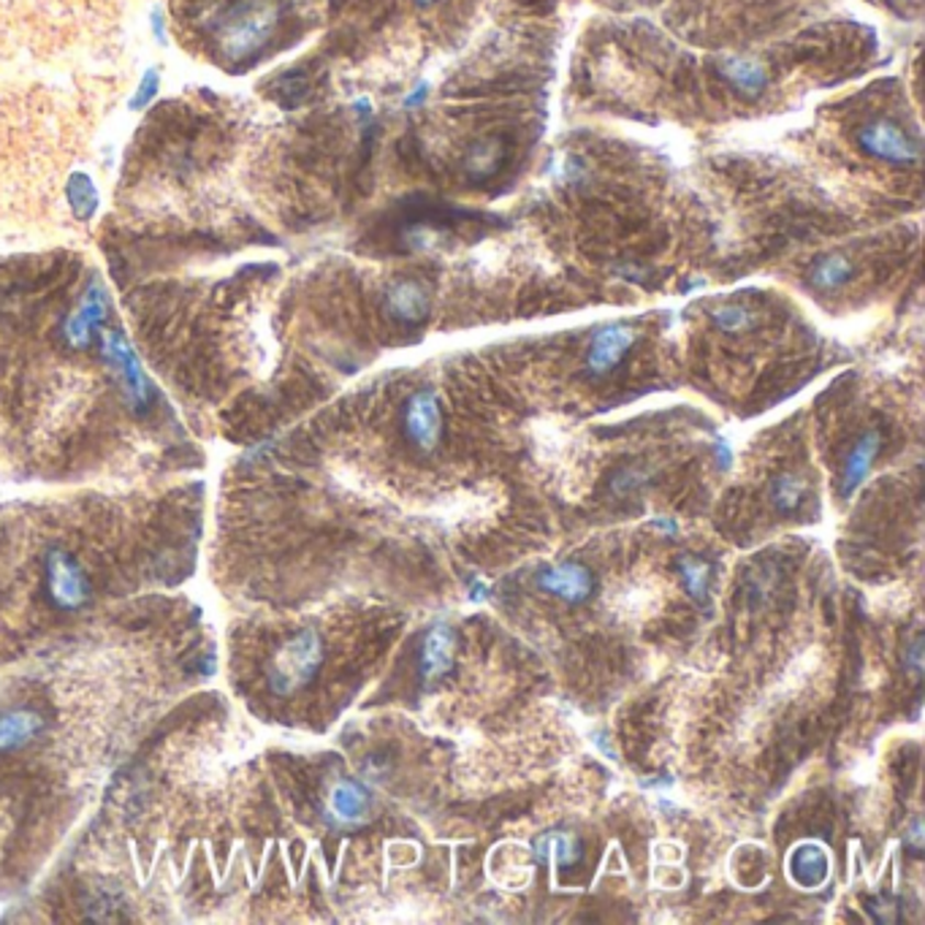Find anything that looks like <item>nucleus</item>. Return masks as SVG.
Listing matches in <instances>:
<instances>
[{
  "label": "nucleus",
  "mask_w": 925,
  "mask_h": 925,
  "mask_svg": "<svg viewBox=\"0 0 925 925\" xmlns=\"http://www.w3.org/2000/svg\"><path fill=\"white\" fill-rule=\"evenodd\" d=\"M508 142H505L503 136H478L462 158L464 177H467L470 182H475V185L494 180V177L503 174L505 163H508Z\"/></svg>",
  "instance_id": "nucleus-12"
},
{
  "label": "nucleus",
  "mask_w": 925,
  "mask_h": 925,
  "mask_svg": "<svg viewBox=\"0 0 925 925\" xmlns=\"http://www.w3.org/2000/svg\"><path fill=\"white\" fill-rule=\"evenodd\" d=\"M459 635L451 624H435L421 638L418 646V679L427 689L438 687L456 668Z\"/></svg>",
  "instance_id": "nucleus-6"
},
{
  "label": "nucleus",
  "mask_w": 925,
  "mask_h": 925,
  "mask_svg": "<svg viewBox=\"0 0 925 925\" xmlns=\"http://www.w3.org/2000/svg\"><path fill=\"white\" fill-rule=\"evenodd\" d=\"M538 584H540V589L560 597V600L571 602V606L586 602L597 589L595 573H591L586 565H582V562H573V560L545 567V571L538 576Z\"/></svg>",
  "instance_id": "nucleus-10"
},
{
  "label": "nucleus",
  "mask_w": 925,
  "mask_h": 925,
  "mask_svg": "<svg viewBox=\"0 0 925 925\" xmlns=\"http://www.w3.org/2000/svg\"><path fill=\"white\" fill-rule=\"evenodd\" d=\"M47 586L52 600L60 608H79L90 597L82 565L63 549H52L47 554Z\"/></svg>",
  "instance_id": "nucleus-8"
},
{
  "label": "nucleus",
  "mask_w": 925,
  "mask_h": 925,
  "mask_svg": "<svg viewBox=\"0 0 925 925\" xmlns=\"http://www.w3.org/2000/svg\"><path fill=\"white\" fill-rule=\"evenodd\" d=\"M809 494V481L803 478L801 473H779L777 478L771 481V505L774 510L781 516H792L801 510V505L806 503Z\"/></svg>",
  "instance_id": "nucleus-18"
},
{
  "label": "nucleus",
  "mask_w": 925,
  "mask_h": 925,
  "mask_svg": "<svg viewBox=\"0 0 925 925\" xmlns=\"http://www.w3.org/2000/svg\"><path fill=\"white\" fill-rule=\"evenodd\" d=\"M643 478H646V473H643L641 467H624V470H619L617 478L611 481V486L617 488V492H630V488L641 486Z\"/></svg>",
  "instance_id": "nucleus-28"
},
{
  "label": "nucleus",
  "mask_w": 925,
  "mask_h": 925,
  "mask_svg": "<svg viewBox=\"0 0 925 925\" xmlns=\"http://www.w3.org/2000/svg\"><path fill=\"white\" fill-rule=\"evenodd\" d=\"M405 242H407V247H410V250L427 252V250H432V247H438L440 232H435L432 226H424V223H418V226L407 228Z\"/></svg>",
  "instance_id": "nucleus-25"
},
{
  "label": "nucleus",
  "mask_w": 925,
  "mask_h": 925,
  "mask_svg": "<svg viewBox=\"0 0 925 925\" xmlns=\"http://www.w3.org/2000/svg\"><path fill=\"white\" fill-rule=\"evenodd\" d=\"M828 853L820 844L806 842L790 855V877L806 890H817L828 879Z\"/></svg>",
  "instance_id": "nucleus-16"
},
{
  "label": "nucleus",
  "mask_w": 925,
  "mask_h": 925,
  "mask_svg": "<svg viewBox=\"0 0 925 925\" xmlns=\"http://www.w3.org/2000/svg\"><path fill=\"white\" fill-rule=\"evenodd\" d=\"M278 25V0H242V3H237L223 16L221 31H217V44H221V52L226 57L242 60V57L256 55L258 49L267 47Z\"/></svg>",
  "instance_id": "nucleus-1"
},
{
  "label": "nucleus",
  "mask_w": 925,
  "mask_h": 925,
  "mask_svg": "<svg viewBox=\"0 0 925 925\" xmlns=\"http://www.w3.org/2000/svg\"><path fill=\"white\" fill-rule=\"evenodd\" d=\"M884 438L879 429H866L858 440L853 442V448L847 451L842 464V481H838V492L842 497H853L864 481L869 478V473L875 470L879 453H882Z\"/></svg>",
  "instance_id": "nucleus-11"
},
{
  "label": "nucleus",
  "mask_w": 925,
  "mask_h": 925,
  "mask_svg": "<svg viewBox=\"0 0 925 925\" xmlns=\"http://www.w3.org/2000/svg\"><path fill=\"white\" fill-rule=\"evenodd\" d=\"M329 809L331 814H335V820H340V823H361V820L370 817L372 812L370 790L353 779L337 781L329 796Z\"/></svg>",
  "instance_id": "nucleus-15"
},
{
  "label": "nucleus",
  "mask_w": 925,
  "mask_h": 925,
  "mask_svg": "<svg viewBox=\"0 0 925 925\" xmlns=\"http://www.w3.org/2000/svg\"><path fill=\"white\" fill-rule=\"evenodd\" d=\"M638 342V331L628 324H608L600 326V329L591 335L589 345H586L584 366L586 375L595 377V381H602V377L613 375L619 366L628 361V356L633 353Z\"/></svg>",
  "instance_id": "nucleus-5"
},
{
  "label": "nucleus",
  "mask_w": 925,
  "mask_h": 925,
  "mask_svg": "<svg viewBox=\"0 0 925 925\" xmlns=\"http://www.w3.org/2000/svg\"><path fill=\"white\" fill-rule=\"evenodd\" d=\"M923 643H921V638H917L915 643H912V648H910V654H906V665H910L912 670H915V676H921V670H923Z\"/></svg>",
  "instance_id": "nucleus-29"
},
{
  "label": "nucleus",
  "mask_w": 925,
  "mask_h": 925,
  "mask_svg": "<svg viewBox=\"0 0 925 925\" xmlns=\"http://www.w3.org/2000/svg\"><path fill=\"white\" fill-rule=\"evenodd\" d=\"M324 659L326 646L318 630H298L274 652L267 676L269 689L283 698L302 692L324 668Z\"/></svg>",
  "instance_id": "nucleus-2"
},
{
  "label": "nucleus",
  "mask_w": 925,
  "mask_h": 925,
  "mask_svg": "<svg viewBox=\"0 0 925 925\" xmlns=\"http://www.w3.org/2000/svg\"><path fill=\"white\" fill-rule=\"evenodd\" d=\"M904 847L910 849L915 858H921L923 855V847H925V828H923V820L915 817L910 825H906L904 831Z\"/></svg>",
  "instance_id": "nucleus-26"
},
{
  "label": "nucleus",
  "mask_w": 925,
  "mask_h": 925,
  "mask_svg": "<svg viewBox=\"0 0 925 925\" xmlns=\"http://www.w3.org/2000/svg\"><path fill=\"white\" fill-rule=\"evenodd\" d=\"M68 201H71V210L79 221H90L98 206L95 185L84 174H74L68 182Z\"/></svg>",
  "instance_id": "nucleus-23"
},
{
  "label": "nucleus",
  "mask_w": 925,
  "mask_h": 925,
  "mask_svg": "<svg viewBox=\"0 0 925 925\" xmlns=\"http://www.w3.org/2000/svg\"><path fill=\"white\" fill-rule=\"evenodd\" d=\"M402 432L416 451H438L445 435V416H442L440 396L432 388H418L407 396L402 407Z\"/></svg>",
  "instance_id": "nucleus-4"
},
{
  "label": "nucleus",
  "mask_w": 925,
  "mask_h": 925,
  "mask_svg": "<svg viewBox=\"0 0 925 925\" xmlns=\"http://www.w3.org/2000/svg\"><path fill=\"white\" fill-rule=\"evenodd\" d=\"M44 731V720L36 711H11L0 717V752H14L31 744Z\"/></svg>",
  "instance_id": "nucleus-17"
},
{
  "label": "nucleus",
  "mask_w": 925,
  "mask_h": 925,
  "mask_svg": "<svg viewBox=\"0 0 925 925\" xmlns=\"http://www.w3.org/2000/svg\"><path fill=\"white\" fill-rule=\"evenodd\" d=\"M717 74L725 79L727 88L744 101H757L766 95L771 84V71L760 57L752 55H725L717 60Z\"/></svg>",
  "instance_id": "nucleus-9"
},
{
  "label": "nucleus",
  "mask_w": 925,
  "mask_h": 925,
  "mask_svg": "<svg viewBox=\"0 0 925 925\" xmlns=\"http://www.w3.org/2000/svg\"><path fill=\"white\" fill-rule=\"evenodd\" d=\"M383 307L399 326H424L432 315V291L416 278H399L386 285Z\"/></svg>",
  "instance_id": "nucleus-7"
},
{
  "label": "nucleus",
  "mask_w": 925,
  "mask_h": 925,
  "mask_svg": "<svg viewBox=\"0 0 925 925\" xmlns=\"http://www.w3.org/2000/svg\"><path fill=\"white\" fill-rule=\"evenodd\" d=\"M440 3H445V0H416L418 9H435V5H440Z\"/></svg>",
  "instance_id": "nucleus-30"
},
{
  "label": "nucleus",
  "mask_w": 925,
  "mask_h": 925,
  "mask_svg": "<svg viewBox=\"0 0 925 925\" xmlns=\"http://www.w3.org/2000/svg\"><path fill=\"white\" fill-rule=\"evenodd\" d=\"M532 847H535L538 864H554L560 866V869H573V866L582 864L584 858L582 842L567 831L540 833Z\"/></svg>",
  "instance_id": "nucleus-14"
},
{
  "label": "nucleus",
  "mask_w": 925,
  "mask_h": 925,
  "mask_svg": "<svg viewBox=\"0 0 925 925\" xmlns=\"http://www.w3.org/2000/svg\"><path fill=\"white\" fill-rule=\"evenodd\" d=\"M855 272H858V267H855V261L847 252H823V256H817L809 263L806 283L809 289H814L817 293H833L844 289V285L855 278Z\"/></svg>",
  "instance_id": "nucleus-13"
},
{
  "label": "nucleus",
  "mask_w": 925,
  "mask_h": 925,
  "mask_svg": "<svg viewBox=\"0 0 925 925\" xmlns=\"http://www.w3.org/2000/svg\"><path fill=\"white\" fill-rule=\"evenodd\" d=\"M158 82H160L158 71H147L145 79H142V84H139V93H136L134 101H131V109L147 106V103L155 98V93H158Z\"/></svg>",
  "instance_id": "nucleus-27"
},
{
  "label": "nucleus",
  "mask_w": 925,
  "mask_h": 925,
  "mask_svg": "<svg viewBox=\"0 0 925 925\" xmlns=\"http://www.w3.org/2000/svg\"><path fill=\"white\" fill-rule=\"evenodd\" d=\"M711 320L725 335H744V331L755 329L757 315L749 307H744V304H722V307L711 313Z\"/></svg>",
  "instance_id": "nucleus-22"
},
{
  "label": "nucleus",
  "mask_w": 925,
  "mask_h": 925,
  "mask_svg": "<svg viewBox=\"0 0 925 925\" xmlns=\"http://www.w3.org/2000/svg\"><path fill=\"white\" fill-rule=\"evenodd\" d=\"M855 142L869 158L882 160V163L899 166V169H915L923 160L921 136L910 134L899 120L893 117H871L855 131Z\"/></svg>",
  "instance_id": "nucleus-3"
},
{
  "label": "nucleus",
  "mask_w": 925,
  "mask_h": 925,
  "mask_svg": "<svg viewBox=\"0 0 925 925\" xmlns=\"http://www.w3.org/2000/svg\"><path fill=\"white\" fill-rule=\"evenodd\" d=\"M679 576H681V584L684 589H687V595L692 597V600H706L709 597V584H711V565L706 560H700V556L695 554H687L679 560Z\"/></svg>",
  "instance_id": "nucleus-21"
},
{
  "label": "nucleus",
  "mask_w": 925,
  "mask_h": 925,
  "mask_svg": "<svg viewBox=\"0 0 925 925\" xmlns=\"http://www.w3.org/2000/svg\"><path fill=\"white\" fill-rule=\"evenodd\" d=\"M103 315H106V304H103L101 293H93V296L84 298L79 313L68 320V340H71L74 345H79V348L88 345L90 337H93V331L98 329V324L103 320Z\"/></svg>",
  "instance_id": "nucleus-20"
},
{
  "label": "nucleus",
  "mask_w": 925,
  "mask_h": 925,
  "mask_svg": "<svg viewBox=\"0 0 925 925\" xmlns=\"http://www.w3.org/2000/svg\"><path fill=\"white\" fill-rule=\"evenodd\" d=\"M106 353L109 359L114 361V366H117L120 372H123V381L128 383L131 394L136 396V399L145 402L147 399V383H145V375H142L139 364H136L134 353H131V348L125 345V340L120 335H109L106 337Z\"/></svg>",
  "instance_id": "nucleus-19"
},
{
  "label": "nucleus",
  "mask_w": 925,
  "mask_h": 925,
  "mask_svg": "<svg viewBox=\"0 0 925 925\" xmlns=\"http://www.w3.org/2000/svg\"><path fill=\"white\" fill-rule=\"evenodd\" d=\"M866 912H869L875 923L890 925L899 921V901L893 895H875V899L866 901Z\"/></svg>",
  "instance_id": "nucleus-24"
}]
</instances>
